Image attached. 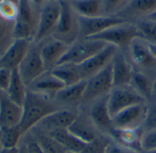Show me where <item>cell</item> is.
<instances>
[{"label": "cell", "mask_w": 156, "mask_h": 153, "mask_svg": "<svg viewBox=\"0 0 156 153\" xmlns=\"http://www.w3.org/2000/svg\"><path fill=\"white\" fill-rule=\"evenodd\" d=\"M104 153H136L127 148H124L119 144H117L116 142H114L113 140H111L108 142V144L106 145Z\"/></svg>", "instance_id": "cell-39"}, {"label": "cell", "mask_w": 156, "mask_h": 153, "mask_svg": "<svg viewBox=\"0 0 156 153\" xmlns=\"http://www.w3.org/2000/svg\"><path fill=\"white\" fill-rule=\"evenodd\" d=\"M30 131L31 135L41 147L44 153H66L67 151L48 133L43 131L37 127H34Z\"/></svg>", "instance_id": "cell-30"}, {"label": "cell", "mask_w": 156, "mask_h": 153, "mask_svg": "<svg viewBox=\"0 0 156 153\" xmlns=\"http://www.w3.org/2000/svg\"><path fill=\"white\" fill-rule=\"evenodd\" d=\"M51 73L60 80L65 86L75 84L83 79L81 78L79 67L73 63H60L51 70Z\"/></svg>", "instance_id": "cell-27"}, {"label": "cell", "mask_w": 156, "mask_h": 153, "mask_svg": "<svg viewBox=\"0 0 156 153\" xmlns=\"http://www.w3.org/2000/svg\"><path fill=\"white\" fill-rule=\"evenodd\" d=\"M18 13V4L11 0H0V17L6 21H15Z\"/></svg>", "instance_id": "cell-33"}, {"label": "cell", "mask_w": 156, "mask_h": 153, "mask_svg": "<svg viewBox=\"0 0 156 153\" xmlns=\"http://www.w3.org/2000/svg\"><path fill=\"white\" fill-rule=\"evenodd\" d=\"M79 111L74 108H59L45 117L36 127L45 132L58 129H68L75 121Z\"/></svg>", "instance_id": "cell-15"}, {"label": "cell", "mask_w": 156, "mask_h": 153, "mask_svg": "<svg viewBox=\"0 0 156 153\" xmlns=\"http://www.w3.org/2000/svg\"><path fill=\"white\" fill-rule=\"evenodd\" d=\"M67 1H70V0H67Z\"/></svg>", "instance_id": "cell-53"}, {"label": "cell", "mask_w": 156, "mask_h": 153, "mask_svg": "<svg viewBox=\"0 0 156 153\" xmlns=\"http://www.w3.org/2000/svg\"><path fill=\"white\" fill-rule=\"evenodd\" d=\"M113 88L112 77V62L102 71L86 80L85 92L81 106H86L90 103L107 96Z\"/></svg>", "instance_id": "cell-5"}, {"label": "cell", "mask_w": 156, "mask_h": 153, "mask_svg": "<svg viewBox=\"0 0 156 153\" xmlns=\"http://www.w3.org/2000/svg\"><path fill=\"white\" fill-rule=\"evenodd\" d=\"M133 67L126 54L118 50L112 61V77L113 87L129 85L133 73Z\"/></svg>", "instance_id": "cell-19"}, {"label": "cell", "mask_w": 156, "mask_h": 153, "mask_svg": "<svg viewBox=\"0 0 156 153\" xmlns=\"http://www.w3.org/2000/svg\"><path fill=\"white\" fill-rule=\"evenodd\" d=\"M22 113V106L13 102L5 93L0 100V129L18 126Z\"/></svg>", "instance_id": "cell-23"}, {"label": "cell", "mask_w": 156, "mask_h": 153, "mask_svg": "<svg viewBox=\"0 0 156 153\" xmlns=\"http://www.w3.org/2000/svg\"><path fill=\"white\" fill-rule=\"evenodd\" d=\"M155 12L156 0H130L117 16L127 22L136 23L148 18Z\"/></svg>", "instance_id": "cell-16"}, {"label": "cell", "mask_w": 156, "mask_h": 153, "mask_svg": "<svg viewBox=\"0 0 156 153\" xmlns=\"http://www.w3.org/2000/svg\"><path fill=\"white\" fill-rule=\"evenodd\" d=\"M118 50H119L115 46L108 44L106 47H104L101 50L94 54L92 57L79 64L78 67L81 78L83 80H87L94 74L102 71L112 62L114 55Z\"/></svg>", "instance_id": "cell-14"}, {"label": "cell", "mask_w": 156, "mask_h": 153, "mask_svg": "<svg viewBox=\"0 0 156 153\" xmlns=\"http://www.w3.org/2000/svg\"><path fill=\"white\" fill-rule=\"evenodd\" d=\"M129 2L130 0H104L105 15L117 16Z\"/></svg>", "instance_id": "cell-35"}, {"label": "cell", "mask_w": 156, "mask_h": 153, "mask_svg": "<svg viewBox=\"0 0 156 153\" xmlns=\"http://www.w3.org/2000/svg\"><path fill=\"white\" fill-rule=\"evenodd\" d=\"M107 101L108 108L112 117H114L121 111L132 106L146 103L130 84L113 87L108 95Z\"/></svg>", "instance_id": "cell-9"}, {"label": "cell", "mask_w": 156, "mask_h": 153, "mask_svg": "<svg viewBox=\"0 0 156 153\" xmlns=\"http://www.w3.org/2000/svg\"><path fill=\"white\" fill-rule=\"evenodd\" d=\"M23 134L18 126L0 129V145L1 148H16L19 145Z\"/></svg>", "instance_id": "cell-31"}, {"label": "cell", "mask_w": 156, "mask_h": 153, "mask_svg": "<svg viewBox=\"0 0 156 153\" xmlns=\"http://www.w3.org/2000/svg\"><path fill=\"white\" fill-rule=\"evenodd\" d=\"M44 41V44L39 47L40 55L46 71H51L58 64L69 45L54 37L48 38Z\"/></svg>", "instance_id": "cell-17"}, {"label": "cell", "mask_w": 156, "mask_h": 153, "mask_svg": "<svg viewBox=\"0 0 156 153\" xmlns=\"http://www.w3.org/2000/svg\"><path fill=\"white\" fill-rule=\"evenodd\" d=\"M154 74L138 71V70H133V77L130 83V85L149 105L151 104V100H152V91H153Z\"/></svg>", "instance_id": "cell-25"}, {"label": "cell", "mask_w": 156, "mask_h": 153, "mask_svg": "<svg viewBox=\"0 0 156 153\" xmlns=\"http://www.w3.org/2000/svg\"><path fill=\"white\" fill-rule=\"evenodd\" d=\"M144 129H116L113 128L109 134V137L117 144L127 148L134 152L143 151L142 140Z\"/></svg>", "instance_id": "cell-20"}, {"label": "cell", "mask_w": 156, "mask_h": 153, "mask_svg": "<svg viewBox=\"0 0 156 153\" xmlns=\"http://www.w3.org/2000/svg\"><path fill=\"white\" fill-rule=\"evenodd\" d=\"M140 38L150 44H156V20L144 18L135 23Z\"/></svg>", "instance_id": "cell-32"}, {"label": "cell", "mask_w": 156, "mask_h": 153, "mask_svg": "<svg viewBox=\"0 0 156 153\" xmlns=\"http://www.w3.org/2000/svg\"><path fill=\"white\" fill-rule=\"evenodd\" d=\"M107 45L108 44L101 40L80 38L69 45L67 52L62 57L58 64L73 63L79 65L101 50Z\"/></svg>", "instance_id": "cell-8"}, {"label": "cell", "mask_w": 156, "mask_h": 153, "mask_svg": "<svg viewBox=\"0 0 156 153\" xmlns=\"http://www.w3.org/2000/svg\"><path fill=\"white\" fill-rule=\"evenodd\" d=\"M68 130L86 144L93 141L98 136H100V132L95 129L88 115L86 113H80V111L77 118L69 126Z\"/></svg>", "instance_id": "cell-24"}, {"label": "cell", "mask_w": 156, "mask_h": 153, "mask_svg": "<svg viewBox=\"0 0 156 153\" xmlns=\"http://www.w3.org/2000/svg\"><path fill=\"white\" fill-rule=\"evenodd\" d=\"M18 153H28L26 147H25V145L23 144V142L18 145Z\"/></svg>", "instance_id": "cell-43"}, {"label": "cell", "mask_w": 156, "mask_h": 153, "mask_svg": "<svg viewBox=\"0 0 156 153\" xmlns=\"http://www.w3.org/2000/svg\"><path fill=\"white\" fill-rule=\"evenodd\" d=\"M39 12L36 9L30 0H19L18 13L14 21V36L15 39H25L30 40L35 38Z\"/></svg>", "instance_id": "cell-3"}, {"label": "cell", "mask_w": 156, "mask_h": 153, "mask_svg": "<svg viewBox=\"0 0 156 153\" xmlns=\"http://www.w3.org/2000/svg\"><path fill=\"white\" fill-rule=\"evenodd\" d=\"M136 153H156V150H153V151H145V150H143L139 152Z\"/></svg>", "instance_id": "cell-46"}, {"label": "cell", "mask_w": 156, "mask_h": 153, "mask_svg": "<svg viewBox=\"0 0 156 153\" xmlns=\"http://www.w3.org/2000/svg\"><path fill=\"white\" fill-rule=\"evenodd\" d=\"M149 111V104L142 103L132 106L112 117L113 128L138 129L143 128Z\"/></svg>", "instance_id": "cell-12"}, {"label": "cell", "mask_w": 156, "mask_h": 153, "mask_svg": "<svg viewBox=\"0 0 156 153\" xmlns=\"http://www.w3.org/2000/svg\"><path fill=\"white\" fill-rule=\"evenodd\" d=\"M5 95V92H3V91H1V90H0V100L2 99V97H3Z\"/></svg>", "instance_id": "cell-49"}, {"label": "cell", "mask_w": 156, "mask_h": 153, "mask_svg": "<svg viewBox=\"0 0 156 153\" xmlns=\"http://www.w3.org/2000/svg\"><path fill=\"white\" fill-rule=\"evenodd\" d=\"M30 48V40L15 39L14 42L6 49L0 57V67L14 70L18 68Z\"/></svg>", "instance_id": "cell-21"}, {"label": "cell", "mask_w": 156, "mask_h": 153, "mask_svg": "<svg viewBox=\"0 0 156 153\" xmlns=\"http://www.w3.org/2000/svg\"><path fill=\"white\" fill-rule=\"evenodd\" d=\"M0 153H18V146L16 148H9V149L1 148Z\"/></svg>", "instance_id": "cell-42"}, {"label": "cell", "mask_w": 156, "mask_h": 153, "mask_svg": "<svg viewBox=\"0 0 156 153\" xmlns=\"http://www.w3.org/2000/svg\"><path fill=\"white\" fill-rule=\"evenodd\" d=\"M0 150H1V145H0Z\"/></svg>", "instance_id": "cell-51"}, {"label": "cell", "mask_w": 156, "mask_h": 153, "mask_svg": "<svg viewBox=\"0 0 156 153\" xmlns=\"http://www.w3.org/2000/svg\"><path fill=\"white\" fill-rule=\"evenodd\" d=\"M143 129L144 130L156 129V105H149L148 115Z\"/></svg>", "instance_id": "cell-37"}, {"label": "cell", "mask_w": 156, "mask_h": 153, "mask_svg": "<svg viewBox=\"0 0 156 153\" xmlns=\"http://www.w3.org/2000/svg\"><path fill=\"white\" fill-rule=\"evenodd\" d=\"M11 1H13V2H15V3H19V0H11Z\"/></svg>", "instance_id": "cell-50"}, {"label": "cell", "mask_w": 156, "mask_h": 153, "mask_svg": "<svg viewBox=\"0 0 156 153\" xmlns=\"http://www.w3.org/2000/svg\"><path fill=\"white\" fill-rule=\"evenodd\" d=\"M66 153H72V152H66Z\"/></svg>", "instance_id": "cell-52"}, {"label": "cell", "mask_w": 156, "mask_h": 153, "mask_svg": "<svg viewBox=\"0 0 156 153\" xmlns=\"http://www.w3.org/2000/svg\"><path fill=\"white\" fill-rule=\"evenodd\" d=\"M63 87H65L63 83L58 80L51 73V71H46L37 78H36L27 86V89L32 92L54 98L55 95Z\"/></svg>", "instance_id": "cell-22"}, {"label": "cell", "mask_w": 156, "mask_h": 153, "mask_svg": "<svg viewBox=\"0 0 156 153\" xmlns=\"http://www.w3.org/2000/svg\"><path fill=\"white\" fill-rule=\"evenodd\" d=\"M143 150L153 151L156 150V129L144 130L142 140Z\"/></svg>", "instance_id": "cell-36"}, {"label": "cell", "mask_w": 156, "mask_h": 153, "mask_svg": "<svg viewBox=\"0 0 156 153\" xmlns=\"http://www.w3.org/2000/svg\"><path fill=\"white\" fill-rule=\"evenodd\" d=\"M54 98L43 95L27 89L25 101L22 105V118L18 125L22 134L25 135L36 127L45 117L59 109Z\"/></svg>", "instance_id": "cell-1"}, {"label": "cell", "mask_w": 156, "mask_h": 153, "mask_svg": "<svg viewBox=\"0 0 156 153\" xmlns=\"http://www.w3.org/2000/svg\"><path fill=\"white\" fill-rule=\"evenodd\" d=\"M30 1H31L34 5H36V6H41L45 3L46 0H30Z\"/></svg>", "instance_id": "cell-45"}, {"label": "cell", "mask_w": 156, "mask_h": 153, "mask_svg": "<svg viewBox=\"0 0 156 153\" xmlns=\"http://www.w3.org/2000/svg\"><path fill=\"white\" fill-rule=\"evenodd\" d=\"M23 144L25 145L28 153H44L41 147L39 146V144L37 142V140L34 139V137L31 134H30L28 140H25V142H23Z\"/></svg>", "instance_id": "cell-40"}, {"label": "cell", "mask_w": 156, "mask_h": 153, "mask_svg": "<svg viewBox=\"0 0 156 153\" xmlns=\"http://www.w3.org/2000/svg\"><path fill=\"white\" fill-rule=\"evenodd\" d=\"M47 133L53 137L67 151V152L80 153L86 145V143L77 139L68 129H58Z\"/></svg>", "instance_id": "cell-28"}, {"label": "cell", "mask_w": 156, "mask_h": 153, "mask_svg": "<svg viewBox=\"0 0 156 153\" xmlns=\"http://www.w3.org/2000/svg\"><path fill=\"white\" fill-rule=\"evenodd\" d=\"M111 140V138L98 136L93 141L87 143L80 153H104L106 145Z\"/></svg>", "instance_id": "cell-34"}, {"label": "cell", "mask_w": 156, "mask_h": 153, "mask_svg": "<svg viewBox=\"0 0 156 153\" xmlns=\"http://www.w3.org/2000/svg\"><path fill=\"white\" fill-rule=\"evenodd\" d=\"M134 70L154 74L156 58L150 50L149 43L141 38L135 39L124 52Z\"/></svg>", "instance_id": "cell-7"}, {"label": "cell", "mask_w": 156, "mask_h": 153, "mask_svg": "<svg viewBox=\"0 0 156 153\" xmlns=\"http://www.w3.org/2000/svg\"><path fill=\"white\" fill-rule=\"evenodd\" d=\"M12 77V71L6 68L0 67V90L6 92Z\"/></svg>", "instance_id": "cell-38"}, {"label": "cell", "mask_w": 156, "mask_h": 153, "mask_svg": "<svg viewBox=\"0 0 156 153\" xmlns=\"http://www.w3.org/2000/svg\"><path fill=\"white\" fill-rule=\"evenodd\" d=\"M69 2L80 17H94L105 15L104 0H70Z\"/></svg>", "instance_id": "cell-26"}, {"label": "cell", "mask_w": 156, "mask_h": 153, "mask_svg": "<svg viewBox=\"0 0 156 153\" xmlns=\"http://www.w3.org/2000/svg\"><path fill=\"white\" fill-rule=\"evenodd\" d=\"M137 38H140V34L136 24L125 21L114 25L90 39L101 40L106 44L113 45L118 50L125 52L131 43Z\"/></svg>", "instance_id": "cell-2"}, {"label": "cell", "mask_w": 156, "mask_h": 153, "mask_svg": "<svg viewBox=\"0 0 156 153\" xmlns=\"http://www.w3.org/2000/svg\"><path fill=\"white\" fill-rule=\"evenodd\" d=\"M60 13L54 38L70 45L80 39L78 15L67 0H59Z\"/></svg>", "instance_id": "cell-4"}, {"label": "cell", "mask_w": 156, "mask_h": 153, "mask_svg": "<svg viewBox=\"0 0 156 153\" xmlns=\"http://www.w3.org/2000/svg\"><path fill=\"white\" fill-rule=\"evenodd\" d=\"M149 48H150V50L153 53V55L156 58V44H150L149 43Z\"/></svg>", "instance_id": "cell-44"}, {"label": "cell", "mask_w": 156, "mask_h": 153, "mask_svg": "<svg viewBox=\"0 0 156 153\" xmlns=\"http://www.w3.org/2000/svg\"><path fill=\"white\" fill-rule=\"evenodd\" d=\"M17 70L22 81L27 87L36 78L46 72V68L41 59L40 50L38 46L30 45L27 53L19 64Z\"/></svg>", "instance_id": "cell-13"}, {"label": "cell", "mask_w": 156, "mask_h": 153, "mask_svg": "<svg viewBox=\"0 0 156 153\" xmlns=\"http://www.w3.org/2000/svg\"><path fill=\"white\" fill-rule=\"evenodd\" d=\"M148 18H150V19H154V20H156V12L154 14H153L151 17H149Z\"/></svg>", "instance_id": "cell-48"}, {"label": "cell", "mask_w": 156, "mask_h": 153, "mask_svg": "<svg viewBox=\"0 0 156 153\" xmlns=\"http://www.w3.org/2000/svg\"><path fill=\"white\" fill-rule=\"evenodd\" d=\"M60 13L59 0H46L39 10L37 28L34 40L41 42L50 38L56 30Z\"/></svg>", "instance_id": "cell-6"}, {"label": "cell", "mask_w": 156, "mask_h": 153, "mask_svg": "<svg viewBox=\"0 0 156 153\" xmlns=\"http://www.w3.org/2000/svg\"><path fill=\"white\" fill-rule=\"evenodd\" d=\"M27 92V87L22 81L17 68L12 70V77L6 90V95L16 104L22 106Z\"/></svg>", "instance_id": "cell-29"}, {"label": "cell", "mask_w": 156, "mask_h": 153, "mask_svg": "<svg viewBox=\"0 0 156 153\" xmlns=\"http://www.w3.org/2000/svg\"><path fill=\"white\" fill-rule=\"evenodd\" d=\"M1 17H0V35L4 32V25H3V23H2V20H1Z\"/></svg>", "instance_id": "cell-47"}, {"label": "cell", "mask_w": 156, "mask_h": 153, "mask_svg": "<svg viewBox=\"0 0 156 153\" xmlns=\"http://www.w3.org/2000/svg\"><path fill=\"white\" fill-rule=\"evenodd\" d=\"M108 95L84 106V108H87L86 114L95 129L100 133L105 134V136H109L110 132L113 129L112 117L111 116L108 108Z\"/></svg>", "instance_id": "cell-11"}, {"label": "cell", "mask_w": 156, "mask_h": 153, "mask_svg": "<svg viewBox=\"0 0 156 153\" xmlns=\"http://www.w3.org/2000/svg\"><path fill=\"white\" fill-rule=\"evenodd\" d=\"M78 22L80 38L90 39L114 25L125 22V20L118 16L111 15H104L94 17H84L78 16Z\"/></svg>", "instance_id": "cell-10"}, {"label": "cell", "mask_w": 156, "mask_h": 153, "mask_svg": "<svg viewBox=\"0 0 156 153\" xmlns=\"http://www.w3.org/2000/svg\"><path fill=\"white\" fill-rule=\"evenodd\" d=\"M150 105H156V73L154 74V84H153V91H152V100Z\"/></svg>", "instance_id": "cell-41"}, {"label": "cell", "mask_w": 156, "mask_h": 153, "mask_svg": "<svg viewBox=\"0 0 156 153\" xmlns=\"http://www.w3.org/2000/svg\"><path fill=\"white\" fill-rule=\"evenodd\" d=\"M86 80L63 87L54 96V101L60 108H74L81 106L85 92Z\"/></svg>", "instance_id": "cell-18"}]
</instances>
